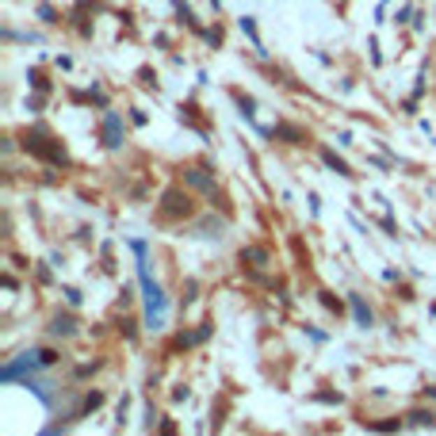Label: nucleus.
<instances>
[{"instance_id":"20e7f679","label":"nucleus","mask_w":436,"mask_h":436,"mask_svg":"<svg viewBox=\"0 0 436 436\" xmlns=\"http://www.w3.org/2000/svg\"><path fill=\"white\" fill-rule=\"evenodd\" d=\"M352 310H356V318H360V326H371V314H368V306L360 303L356 295H352Z\"/></svg>"},{"instance_id":"f03ea898","label":"nucleus","mask_w":436,"mask_h":436,"mask_svg":"<svg viewBox=\"0 0 436 436\" xmlns=\"http://www.w3.org/2000/svg\"><path fill=\"white\" fill-rule=\"evenodd\" d=\"M38 360H43V352H23L20 360H12L4 371H0V379H4V383H12V379H15V375H23L27 368H38Z\"/></svg>"},{"instance_id":"f257e3e1","label":"nucleus","mask_w":436,"mask_h":436,"mask_svg":"<svg viewBox=\"0 0 436 436\" xmlns=\"http://www.w3.org/2000/svg\"><path fill=\"white\" fill-rule=\"evenodd\" d=\"M131 249L138 253V279H142V291H145V321H150V329H161L165 326V295H161V287L150 279V268H145V241H131Z\"/></svg>"},{"instance_id":"7ed1b4c3","label":"nucleus","mask_w":436,"mask_h":436,"mask_svg":"<svg viewBox=\"0 0 436 436\" xmlns=\"http://www.w3.org/2000/svg\"><path fill=\"white\" fill-rule=\"evenodd\" d=\"M103 138H108V145H119V115L115 111L103 119Z\"/></svg>"}]
</instances>
